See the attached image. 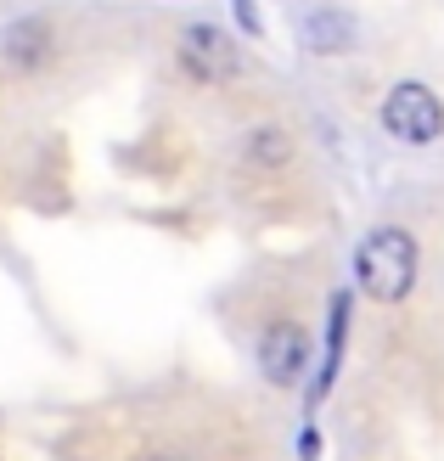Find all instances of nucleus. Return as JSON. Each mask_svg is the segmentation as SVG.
<instances>
[{
  "label": "nucleus",
  "instance_id": "nucleus-1",
  "mask_svg": "<svg viewBox=\"0 0 444 461\" xmlns=\"http://www.w3.org/2000/svg\"><path fill=\"white\" fill-rule=\"evenodd\" d=\"M355 276L377 304H400L411 293V282H416V242L400 225H377L355 253Z\"/></svg>",
  "mask_w": 444,
  "mask_h": 461
},
{
  "label": "nucleus",
  "instance_id": "nucleus-2",
  "mask_svg": "<svg viewBox=\"0 0 444 461\" xmlns=\"http://www.w3.org/2000/svg\"><path fill=\"white\" fill-rule=\"evenodd\" d=\"M383 130L394 135V141L428 147V141H439V130H444V102L433 96L428 85H394L388 102H383Z\"/></svg>",
  "mask_w": 444,
  "mask_h": 461
},
{
  "label": "nucleus",
  "instance_id": "nucleus-3",
  "mask_svg": "<svg viewBox=\"0 0 444 461\" xmlns=\"http://www.w3.org/2000/svg\"><path fill=\"white\" fill-rule=\"evenodd\" d=\"M259 366L265 377L276 388H293L304 377V366H310V343H304V332L293 327V321H270L265 338H259Z\"/></svg>",
  "mask_w": 444,
  "mask_h": 461
},
{
  "label": "nucleus",
  "instance_id": "nucleus-4",
  "mask_svg": "<svg viewBox=\"0 0 444 461\" xmlns=\"http://www.w3.org/2000/svg\"><path fill=\"white\" fill-rule=\"evenodd\" d=\"M180 57H186V68H192L197 79H225L231 68H237V51H231V40L220 34V29H186V40H180Z\"/></svg>",
  "mask_w": 444,
  "mask_h": 461
},
{
  "label": "nucleus",
  "instance_id": "nucleus-5",
  "mask_svg": "<svg viewBox=\"0 0 444 461\" xmlns=\"http://www.w3.org/2000/svg\"><path fill=\"white\" fill-rule=\"evenodd\" d=\"M248 158H253V164H259V158H270V164H282V158H287V135H282V130H265V135H253Z\"/></svg>",
  "mask_w": 444,
  "mask_h": 461
},
{
  "label": "nucleus",
  "instance_id": "nucleus-6",
  "mask_svg": "<svg viewBox=\"0 0 444 461\" xmlns=\"http://www.w3.org/2000/svg\"><path fill=\"white\" fill-rule=\"evenodd\" d=\"M304 34H310V45H315V51H332V45H338V40H343L349 29H343L338 17H315V23H310V29H304Z\"/></svg>",
  "mask_w": 444,
  "mask_h": 461
},
{
  "label": "nucleus",
  "instance_id": "nucleus-7",
  "mask_svg": "<svg viewBox=\"0 0 444 461\" xmlns=\"http://www.w3.org/2000/svg\"><path fill=\"white\" fill-rule=\"evenodd\" d=\"M152 461H175V456H152Z\"/></svg>",
  "mask_w": 444,
  "mask_h": 461
}]
</instances>
